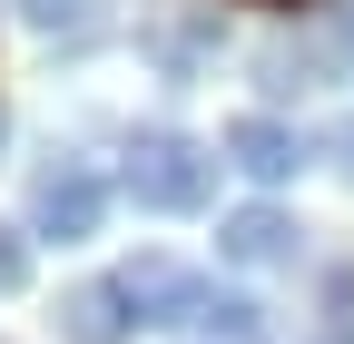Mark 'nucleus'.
Segmentation results:
<instances>
[{
  "label": "nucleus",
  "mask_w": 354,
  "mask_h": 344,
  "mask_svg": "<svg viewBox=\"0 0 354 344\" xmlns=\"http://www.w3.org/2000/svg\"><path fill=\"white\" fill-rule=\"evenodd\" d=\"M0 138H10V108H0Z\"/></svg>",
  "instance_id": "13"
},
{
  "label": "nucleus",
  "mask_w": 354,
  "mask_h": 344,
  "mask_svg": "<svg viewBox=\"0 0 354 344\" xmlns=\"http://www.w3.org/2000/svg\"><path fill=\"white\" fill-rule=\"evenodd\" d=\"M128 325H138V315H128L118 276H99V285H69V295H59V334H69V344H118Z\"/></svg>",
  "instance_id": "6"
},
{
  "label": "nucleus",
  "mask_w": 354,
  "mask_h": 344,
  "mask_svg": "<svg viewBox=\"0 0 354 344\" xmlns=\"http://www.w3.org/2000/svg\"><path fill=\"white\" fill-rule=\"evenodd\" d=\"M197 325H207V334H227V344H256V334H266V315L246 305V295H207V315H197Z\"/></svg>",
  "instance_id": "8"
},
{
  "label": "nucleus",
  "mask_w": 354,
  "mask_h": 344,
  "mask_svg": "<svg viewBox=\"0 0 354 344\" xmlns=\"http://www.w3.org/2000/svg\"><path fill=\"white\" fill-rule=\"evenodd\" d=\"M216 157H227V167H246L256 187H286L305 148H295V128H286V118H227V138H216Z\"/></svg>",
  "instance_id": "4"
},
{
  "label": "nucleus",
  "mask_w": 354,
  "mask_h": 344,
  "mask_svg": "<svg viewBox=\"0 0 354 344\" xmlns=\"http://www.w3.org/2000/svg\"><path fill=\"white\" fill-rule=\"evenodd\" d=\"M344 39H354V0H344Z\"/></svg>",
  "instance_id": "12"
},
{
  "label": "nucleus",
  "mask_w": 354,
  "mask_h": 344,
  "mask_svg": "<svg viewBox=\"0 0 354 344\" xmlns=\"http://www.w3.org/2000/svg\"><path fill=\"white\" fill-rule=\"evenodd\" d=\"M266 10H295V0H266Z\"/></svg>",
  "instance_id": "14"
},
{
  "label": "nucleus",
  "mask_w": 354,
  "mask_h": 344,
  "mask_svg": "<svg viewBox=\"0 0 354 344\" xmlns=\"http://www.w3.org/2000/svg\"><path fill=\"white\" fill-rule=\"evenodd\" d=\"M216 256L227 266H286L295 256V217L286 207H236V217H216Z\"/></svg>",
  "instance_id": "5"
},
{
  "label": "nucleus",
  "mask_w": 354,
  "mask_h": 344,
  "mask_svg": "<svg viewBox=\"0 0 354 344\" xmlns=\"http://www.w3.org/2000/svg\"><path fill=\"white\" fill-rule=\"evenodd\" d=\"M216 148H197V138H177V128H158V138H138L128 148V167H118V187L138 197V207H158V217H197V207L216 197Z\"/></svg>",
  "instance_id": "1"
},
{
  "label": "nucleus",
  "mask_w": 354,
  "mask_h": 344,
  "mask_svg": "<svg viewBox=\"0 0 354 344\" xmlns=\"http://www.w3.org/2000/svg\"><path fill=\"white\" fill-rule=\"evenodd\" d=\"M20 285H30V236L0 227V295H20Z\"/></svg>",
  "instance_id": "9"
},
{
  "label": "nucleus",
  "mask_w": 354,
  "mask_h": 344,
  "mask_svg": "<svg viewBox=\"0 0 354 344\" xmlns=\"http://www.w3.org/2000/svg\"><path fill=\"white\" fill-rule=\"evenodd\" d=\"M118 295H128L138 325H187V315H207V285L177 266V256H138V266L118 276Z\"/></svg>",
  "instance_id": "3"
},
{
  "label": "nucleus",
  "mask_w": 354,
  "mask_h": 344,
  "mask_svg": "<svg viewBox=\"0 0 354 344\" xmlns=\"http://www.w3.org/2000/svg\"><path fill=\"white\" fill-rule=\"evenodd\" d=\"M315 344H354V266H325V325Z\"/></svg>",
  "instance_id": "7"
},
{
  "label": "nucleus",
  "mask_w": 354,
  "mask_h": 344,
  "mask_svg": "<svg viewBox=\"0 0 354 344\" xmlns=\"http://www.w3.org/2000/svg\"><path fill=\"white\" fill-rule=\"evenodd\" d=\"M99 217H109V178L99 167H50V178L30 187V236L79 246V236H99Z\"/></svg>",
  "instance_id": "2"
},
{
  "label": "nucleus",
  "mask_w": 354,
  "mask_h": 344,
  "mask_svg": "<svg viewBox=\"0 0 354 344\" xmlns=\"http://www.w3.org/2000/svg\"><path fill=\"white\" fill-rule=\"evenodd\" d=\"M30 20H39V30H59V20H79V0H30Z\"/></svg>",
  "instance_id": "10"
},
{
  "label": "nucleus",
  "mask_w": 354,
  "mask_h": 344,
  "mask_svg": "<svg viewBox=\"0 0 354 344\" xmlns=\"http://www.w3.org/2000/svg\"><path fill=\"white\" fill-rule=\"evenodd\" d=\"M335 157H344V178H354V118H344V138H335Z\"/></svg>",
  "instance_id": "11"
}]
</instances>
